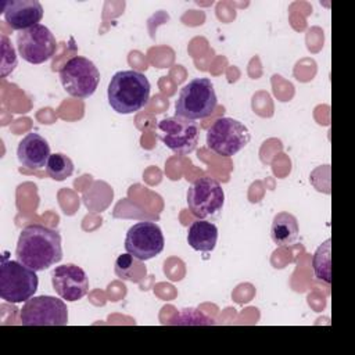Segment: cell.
Here are the masks:
<instances>
[{
	"instance_id": "obj_1",
	"label": "cell",
	"mask_w": 355,
	"mask_h": 355,
	"mask_svg": "<svg viewBox=\"0 0 355 355\" xmlns=\"http://www.w3.org/2000/svg\"><path fill=\"white\" fill-rule=\"evenodd\" d=\"M15 255L35 272L49 269L62 259L61 234L43 225H29L19 233Z\"/></svg>"
},
{
	"instance_id": "obj_2",
	"label": "cell",
	"mask_w": 355,
	"mask_h": 355,
	"mask_svg": "<svg viewBox=\"0 0 355 355\" xmlns=\"http://www.w3.org/2000/svg\"><path fill=\"white\" fill-rule=\"evenodd\" d=\"M150 90L151 86L144 73L133 69L118 71L108 83V104L118 114H133L148 103Z\"/></svg>"
},
{
	"instance_id": "obj_3",
	"label": "cell",
	"mask_w": 355,
	"mask_h": 355,
	"mask_svg": "<svg viewBox=\"0 0 355 355\" xmlns=\"http://www.w3.org/2000/svg\"><path fill=\"white\" fill-rule=\"evenodd\" d=\"M218 104L214 83L208 78H194L179 92L175 103L178 116L186 119H204L209 116Z\"/></svg>"
},
{
	"instance_id": "obj_4",
	"label": "cell",
	"mask_w": 355,
	"mask_h": 355,
	"mask_svg": "<svg viewBox=\"0 0 355 355\" xmlns=\"http://www.w3.org/2000/svg\"><path fill=\"white\" fill-rule=\"evenodd\" d=\"M39 286L37 275L33 269L19 261H11L7 254L1 258L0 266V297L12 304L28 301L33 297Z\"/></svg>"
},
{
	"instance_id": "obj_5",
	"label": "cell",
	"mask_w": 355,
	"mask_h": 355,
	"mask_svg": "<svg viewBox=\"0 0 355 355\" xmlns=\"http://www.w3.org/2000/svg\"><path fill=\"white\" fill-rule=\"evenodd\" d=\"M251 140L248 128L234 118H219L207 130V146L215 154L233 157Z\"/></svg>"
},
{
	"instance_id": "obj_6",
	"label": "cell",
	"mask_w": 355,
	"mask_h": 355,
	"mask_svg": "<svg viewBox=\"0 0 355 355\" xmlns=\"http://www.w3.org/2000/svg\"><path fill=\"white\" fill-rule=\"evenodd\" d=\"M60 79L69 96L87 98L96 92L100 83V71L89 58L75 55L61 68Z\"/></svg>"
},
{
	"instance_id": "obj_7",
	"label": "cell",
	"mask_w": 355,
	"mask_h": 355,
	"mask_svg": "<svg viewBox=\"0 0 355 355\" xmlns=\"http://www.w3.org/2000/svg\"><path fill=\"white\" fill-rule=\"evenodd\" d=\"M19 320L24 326H65L68 308L64 300L53 295H37L25 301Z\"/></svg>"
},
{
	"instance_id": "obj_8",
	"label": "cell",
	"mask_w": 355,
	"mask_h": 355,
	"mask_svg": "<svg viewBox=\"0 0 355 355\" xmlns=\"http://www.w3.org/2000/svg\"><path fill=\"white\" fill-rule=\"evenodd\" d=\"M225 204V191L218 180L209 176L196 179L187 190L189 211L198 219L215 216Z\"/></svg>"
},
{
	"instance_id": "obj_9",
	"label": "cell",
	"mask_w": 355,
	"mask_h": 355,
	"mask_svg": "<svg viewBox=\"0 0 355 355\" xmlns=\"http://www.w3.org/2000/svg\"><path fill=\"white\" fill-rule=\"evenodd\" d=\"M159 140L173 153L190 154L198 143L200 128L197 122L182 116L164 118L157 123Z\"/></svg>"
},
{
	"instance_id": "obj_10",
	"label": "cell",
	"mask_w": 355,
	"mask_h": 355,
	"mask_svg": "<svg viewBox=\"0 0 355 355\" xmlns=\"http://www.w3.org/2000/svg\"><path fill=\"white\" fill-rule=\"evenodd\" d=\"M165 239L161 227L154 222H137L129 227L125 250L139 261H148L162 252Z\"/></svg>"
},
{
	"instance_id": "obj_11",
	"label": "cell",
	"mask_w": 355,
	"mask_h": 355,
	"mask_svg": "<svg viewBox=\"0 0 355 355\" xmlns=\"http://www.w3.org/2000/svg\"><path fill=\"white\" fill-rule=\"evenodd\" d=\"M17 47L26 62L43 64L54 55L57 40L47 26L37 24L17 35Z\"/></svg>"
},
{
	"instance_id": "obj_12",
	"label": "cell",
	"mask_w": 355,
	"mask_h": 355,
	"mask_svg": "<svg viewBox=\"0 0 355 355\" xmlns=\"http://www.w3.org/2000/svg\"><path fill=\"white\" fill-rule=\"evenodd\" d=\"M51 283L60 298L75 302L89 291V277L86 272L73 263L55 266L51 272Z\"/></svg>"
},
{
	"instance_id": "obj_13",
	"label": "cell",
	"mask_w": 355,
	"mask_h": 355,
	"mask_svg": "<svg viewBox=\"0 0 355 355\" xmlns=\"http://www.w3.org/2000/svg\"><path fill=\"white\" fill-rule=\"evenodd\" d=\"M1 12L6 22L19 32L37 25L43 18V7L37 0L1 1Z\"/></svg>"
},
{
	"instance_id": "obj_14",
	"label": "cell",
	"mask_w": 355,
	"mask_h": 355,
	"mask_svg": "<svg viewBox=\"0 0 355 355\" xmlns=\"http://www.w3.org/2000/svg\"><path fill=\"white\" fill-rule=\"evenodd\" d=\"M50 146L39 133H28L18 144V161L28 169H43L50 158Z\"/></svg>"
},
{
	"instance_id": "obj_15",
	"label": "cell",
	"mask_w": 355,
	"mask_h": 355,
	"mask_svg": "<svg viewBox=\"0 0 355 355\" xmlns=\"http://www.w3.org/2000/svg\"><path fill=\"white\" fill-rule=\"evenodd\" d=\"M218 241V227L215 223L197 219L194 220L187 232L189 245L200 252H211Z\"/></svg>"
},
{
	"instance_id": "obj_16",
	"label": "cell",
	"mask_w": 355,
	"mask_h": 355,
	"mask_svg": "<svg viewBox=\"0 0 355 355\" xmlns=\"http://www.w3.org/2000/svg\"><path fill=\"white\" fill-rule=\"evenodd\" d=\"M298 220L293 214L279 212L273 216L270 226V237L279 247H287L298 239Z\"/></svg>"
},
{
	"instance_id": "obj_17",
	"label": "cell",
	"mask_w": 355,
	"mask_h": 355,
	"mask_svg": "<svg viewBox=\"0 0 355 355\" xmlns=\"http://www.w3.org/2000/svg\"><path fill=\"white\" fill-rule=\"evenodd\" d=\"M73 169H75V166H73L72 159L68 155L61 154V153L51 154L47 161V165H46L47 175L53 180H57V182H62L67 178H69L73 173Z\"/></svg>"
},
{
	"instance_id": "obj_18",
	"label": "cell",
	"mask_w": 355,
	"mask_h": 355,
	"mask_svg": "<svg viewBox=\"0 0 355 355\" xmlns=\"http://www.w3.org/2000/svg\"><path fill=\"white\" fill-rule=\"evenodd\" d=\"M312 266L313 272L318 280L330 284L331 282V273H330V239H327L316 252L313 254L312 259Z\"/></svg>"
},
{
	"instance_id": "obj_19",
	"label": "cell",
	"mask_w": 355,
	"mask_h": 355,
	"mask_svg": "<svg viewBox=\"0 0 355 355\" xmlns=\"http://www.w3.org/2000/svg\"><path fill=\"white\" fill-rule=\"evenodd\" d=\"M1 76L6 78L8 73H11L17 64V53L15 49L12 47V44L10 43L8 37L6 35H1Z\"/></svg>"
},
{
	"instance_id": "obj_20",
	"label": "cell",
	"mask_w": 355,
	"mask_h": 355,
	"mask_svg": "<svg viewBox=\"0 0 355 355\" xmlns=\"http://www.w3.org/2000/svg\"><path fill=\"white\" fill-rule=\"evenodd\" d=\"M169 324H215V322L197 309H182Z\"/></svg>"
},
{
	"instance_id": "obj_21",
	"label": "cell",
	"mask_w": 355,
	"mask_h": 355,
	"mask_svg": "<svg viewBox=\"0 0 355 355\" xmlns=\"http://www.w3.org/2000/svg\"><path fill=\"white\" fill-rule=\"evenodd\" d=\"M132 263H133V257L129 252L119 255L116 259V275L125 279V275L130 269Z\"/></svg>"
}]
</instances>
